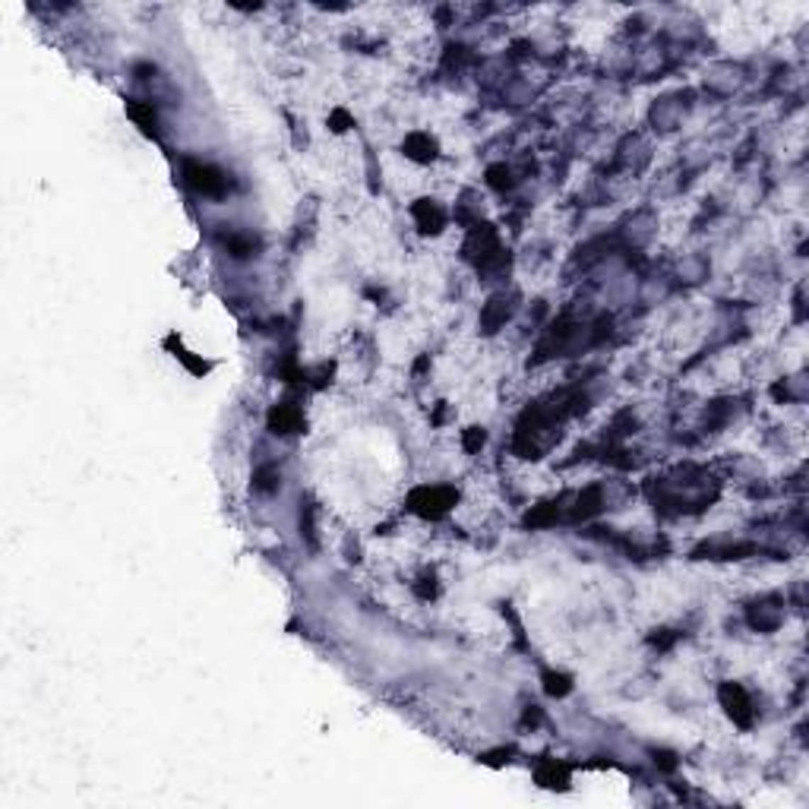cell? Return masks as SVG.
<instances>
[{
	"label": "cell",
	"mask_w": 809,
	"mask_h": 809,
	"mask_svg": "<svg viewBox=\"0 0 809 809\" xmlns=\"http://www.w3.org/2000/svg\"><path fill=\"white\" fill-rule=\"evenodd\" d=\"M275 480H278V474L272 468H263L260 474H256V487H260V490H272V487H278Z\"/></svg>",
	"instance_id": "obj_9"
},
{
	"label": "cell",
	"mask_w": 809,
	"mask_h": 809,
	"mask_svg": "<svg viewBox=\"0 0 809 809\" xmlns=\"http://www.w3.org/2000/svg\"><path fill=\"white\" fill-rule=\"evenodd\" d=\"M538 781L544 787H563L566 784V769L563 765H556V762H547L544 769L538 771Z\"/></svg>",
	"instance_id": "obj_6"
},
{
	"label": "cell",
	"mask_w": 809,
	"mask_h": 809,
	"mask_svg": "<svg viewBox=\"0 0 809 809\" xmlns=\"http://www.w3.org/2000/svg\"><path fill=\"white\" fill-rule=\"evenodd\" d=\"M452 490H443V487H424V490H417L414 497H411V506L417 509L421 515H430V519H436V515H443L446 509L452 506Z\"/></svg>",
	"instance_id": "obj_2"
},
{
	"label": "cell",
	"mask_w": 809,
	"mask_h": 809,
	"mask_svg": "<svg viewBox=\"0 0 809 809\" xmlns=\"http://www.w3.org/2000/svg\"><path fill=\"white\" fill-rule=\"evenodd\" d=\"M184 180L197 193H202V197H209V199H221L228 193V177L219 168H212V165L187 162L184 165Z\"/></svg>",
	"instance_id": "obj_1"
},
{
	"label": "cell",
	"mask_w": 809,
	"mask_h": 809,
	"mask_svg": "<svg viewBox=\"0 0 809 809\" xmlns=\"http://www.w3.org/2000/svg\"><path fill=\"white\" fill-rule=\"evenodd\" d=\"M130 117H136L139 123H143V130H155V114H152V108H139V104H130Z\"/></svg>",
	"instance_id": "obj_7"
},
{
	"label": "cell",
	"mask_w": 809,
	"mask_h": 809,
	"mask_svg": "<svg viewBox=\"0 0 809 809\" xmlns=\"http://www.w3.org/2000/svg\"><path fill=\"white\" fill-rule=\"evenodd\" d=\"M269 427L275 430V434H295V430L301 427V411H297L295 404H278V408H272V414H269Z\"/></svg>",
	"instance_id": "obj_4"
},
{
	"label": "cell",
	"mask_w": 809,
	"mask_h": 809,
	"mask_svg": "<svg viewBox=\"0 0 809 809\" xmlns=\"http://www.w3.org/2000/svg\"><path fill=\"white\" fill-rule=\"evenodd\" d=\"M547 693L550 695H566L569 693V680H566V676H554V673H550L547 676Z\"/></svg>",
	"instance_id": "obj_8"
},
{
	"label": "cell",
	"mask_w": 809,
	"mask_h": 809,
	"mask_svg": "<svg viewBox=\"0 0 809 809\" xmlns=\"http://www.w3.org/2000/svg\"><path fill=\"white\" fill-rule=\"evenodd\" d=\"M414 219H417V225H421V231H439V228H443V212L427 199H421L414 206Z\"/></svg>",
	"instance_id": "obj_5"
},
{
	"label": "cell",
	"mask_w": 809,
	"mask_h": 809,
	"mask_svg": "<svg viewBox=\"0 0 809 809\" xmlns=\"http://www.w3.org/2000/svg\"><path fill=\"white\" fill-rule=\"evenodd\" d=\"M721 702L724 708H727V715L734 717L740 727H749L752 724V708H749V699H746V693L737 683H727V686H721Z\"/></svg>",
	"instance_id": "obj_3"
},
{
	"label": "cell",
	"mask_w": 809,
	"mask_h": 809,
	"mask_svg": "<svg viewBox=\"0 0 809 809\" xmlns=\"http://www.w3.org/2000/svg\"><path fill=\"white\" fill-rule=\"evenodd\" d=\"M478 446H484V434H480V430H471V436H468V449H478Z\"/></svg>",
	"instance_id": "obj_10"
}]
</instances>
